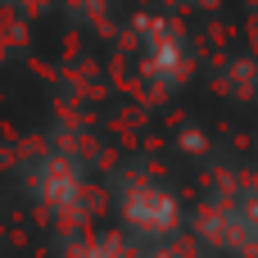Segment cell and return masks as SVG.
<instances>
[{"instance_id":"2","label":"cell","mask_w":258,"mask_h":258,"mask_svg":"<svg viewBox=\"0 0 258 258\" xmlns=\"http://www.w3.org/2000/svg\"><path fill=\"white\" fill-rule=\"evenodd\" d=\"M181 63H186L181 45H177L168 32H159V36L150 41V68H154L159 77H177V73H181Z\"/></svg>"},{"instance_id":"3","label":"cell","mask_w":258,"mask_h":258,"mask_svg":"<svg viewBox=\"0 0 258 258\" xmlns=\"http://www.w3.org/2000/svg\"><path fill=\"white\" fill-rule=\"evenodd\" d=\"M68 258H127V240L122 236H100V231H86V240H77Z\"/></svg>"},{"instance_id":"1","label":"cell","mask_w":258,"mask_h":258,"mask_svg":"<svg viewBox=\"0 0 258 258\" xmlns=\"http://www.w3.org/2000/svg\"><path fill=\"white\" fill-rule=\"evenodd\" d=\"M122 222H127L136 236L172 240V236H177V227H181V209H177V200H172L159 181L136 177V181L122 190Z\"/></svg>"}]
</instances>
